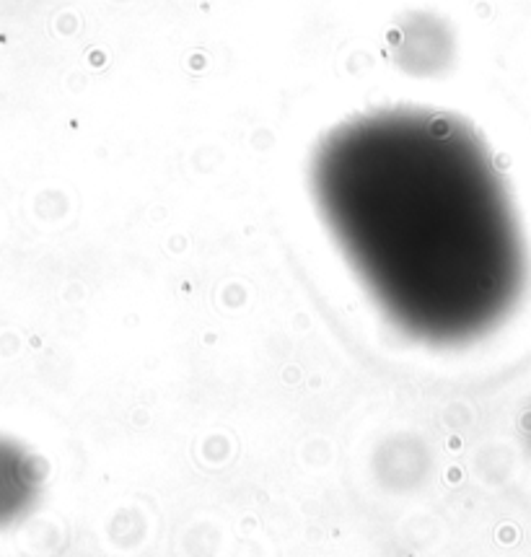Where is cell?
Segmentation results:
<instances>
[{
  "mask_svg": "<svg viewBox=\"0 0 531 557\" xmlns=\"http://www.w3.org/2000/svg\"><path fill=\"white\" fill-rule=\"evenodd\" d=\"M316 195L337 241L391 311L477 327L513 288L516 246L482 145L448 114L394 109L324 140Z\"/></svg>",
  "mask_w": 531,
  "mask_h": 557,
  "instance_id": "cell-1",
  "label": "cell"
}]
</instances>
